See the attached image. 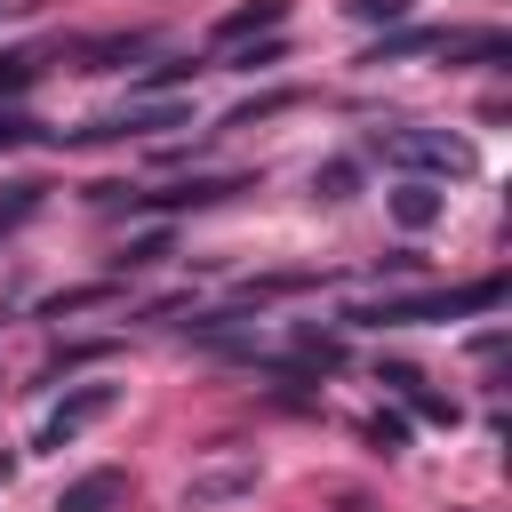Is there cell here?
<instances>
[{"instance_id":"obj_15","label":"cell","mask_w":512,"mask_h":512,"mask_svg":"<svg viewBox=\"0 0 512 512\" xmlns=\"http://www.w3.org/2000/svg\"><path fill=\"white\" fill-rule=\"evenodd\" d=\"M288 104H296V88H264V96L232 104V112H224V128H256V120H272V112H288Z\"/></svg>"},{"instance_id":"obj_25","label":"cell","mask_w":512,"mask_h":512,"mask_svg":"<svg viewBox=\"0 0 512 512\" xmlns=\"http://www.w3.org/2000/svg\"><path fill=\"white\" fill-rule=\"evenodd\" d=\"M8 480H16V456H0V488H8Z\"/></svg>"},{"instance_id":"obj_13","label":"cell","mask_w":512,"mask_h":512,"mask_svg":"<svg viewBox=\"0 0 512 512\" xmlns=\"http://www.w3.org/2000/svg\"><path fill=\"white\" fill-rule=\"evenodd\" d=\"M40 200H48V184H32V176H24V184H0V240H8L16 224H32Z\"/></svg>"},{"instance_id":"obj_19","label":"cell","mask_w":512,"mask_h":512,"mask_svg":"<svg viewBox=\"0 0 512 512\" xmlns=\"http://www.w3.org/2000/svg\"><path fill=\"white\" fill-rule=\"evenodd\" d=\"M192 72H208V64H184V56H176V64H152V72L136 80V96H168V88H176V80H192Z\"/></svg>"},{"instance_id":"obj_6","label":"cell","mask_w":512,"mask_h":512,"mask_svg":"<svg viewBox=\"0 0 512 512\" xmlns=\"http://www.w3.org/2000/svg\"><path fill=\"white\" fill-rule=\"evenodd\" d=\"M408 56H440V24H400V32H376L360 64H408Z\"/></svg>"},{"instance_id":"obj_3","label":"cell","mask_w":512,"mask_h":512,"mask_svg":"<svg viewBox=\"0 0 512 512\" xmlns=\"http://www.w3.org/2000/svg\"><path fill=\"white\" fill-rule=\"evenodd\" d=\"M112 408H120V392H112V384H80V392H64V400H56L48 416H40L32 448H72V440H80L88 424H104Z\"/></svg>"},{"instance_id":"obj_5","label":"cell","mask_w":512,"mask_h":512,"mask_svg":"<svg viewBox=\"0 0 512 512\" xmlns=\"http://www.w3.org/2000/svg\"><path fill=\"white\" fill-rule=\"evenodd\" d=\"M120 504H128V472L120 464H96V472L64 480V496H56V512H120Z\"/></svg>"},{"instance_id":"obj_18","label":"cell","mask_w":512,"mask_h":512,"mask_svg":"<svg viewBox=\"0 0 512 512\" xmlns=\"http://www.w3.org/2000/svg\"><path fill=\"white\" fill-rule=\"evenodd\" d=\"M280 56H288V40H280V32H264L256 48H232L224 64H232V72H264V64H280Z\"/></svg>"},{"instance_id":"obj_7","label":"cell","mask_w":512,"mask_h":512,"mask_svg":"<svg viewBox=\"0 0 512 512\" xmlns=\"http://www.w3.org/2000/svg\"><path fill=\"white\" fill-rule=\"evenodd\" d=\"M280 24H288V0H248V8L216 16V32H208V40H216V48H240L248 32H280Z\"/></svg>"},{"instance_id":"obj_14","label":"cell","mask_w":512,"mask_h":512,"mask_svg":"<svg viewBox=\"0 0 512 512\" xmlns=\"http://www.w3.org/2000/svg\"><path fill=\"white\" fill-rule=\"evenodd\" d=\"M80 56H96V72H112V64H128V56H152V32H112V40H88Z\"/></svg>"},{"instance_id":"obj_22","label":"cell","mask_w":512,"mask_h":512,"mask_svg":"<svg viewBox=\"0 0 512 512\" xmlns=\"http://www.w3.org/2000/svg\"><path fill=\"white\" fill-rule=\"evenodd\" d=\"M32 80H40V64H32V56H0V96H24Z\"/></svg>"},{"instance_id":"obj_8","label":"cell","mask_w":512,"mask_h":512,"mask_svg":"<svg viewBox=\"0 0 512 512\" xmlns=\"http://www.w3.org/2000/svg\"><path fill=\"white\" fill-rule=\"evenodd\" d=\"M440 56H448V64H504L512 40H504V32H440Z\"/></svg>"},{"instance_id":"obj_26","label":"cell","mask_w":512,"mask_h":512,"mask_svg":"<svg viewBox=\"0 0 512 512\" xmlns=\"http://www.w3.org/2000/svg\"><path fill=\"white\" fill-rule=\"evenodd\" d=\"M16 8H24V0H0V24H8V16H16Z\"/></svg>"},{"instance_id":"obj_21","label":"cell","mask_w":512,"mask_h":512,"mask_svg":"<svg viewBox=\"0 0 512 512\" xmlns=\"http://www.w3.org/2000/svg\"><path fill=\"white\" fill-rule=\"evenodd\" d=\"M112 288H64V296H48L40 304V320H64V312H88V304H104Z\"/></svg>"},{"instance_id":"obj_1","label":"cell","mask_w":512,"mask_h":512,"mask_svg":"<svg viewBox=\"0 0 512 512\" xmlns=\"http://www.w3.org/2000/svg\"><path fill=\"white\" fill-rule=\"evenodd\" d=\"M504 280H472V288H416V296H384V304H352V328H424V320H464V312H496Z\"/></svg>"},{"instance_id":"obj_16","label":"cell","mask_w":512,"mask_h":512,"mask_svg":"<svg viewBox=\"0 0 512 512\" xmlns=\"http://www.w3.org/2000/svg\"><path fill=\"white\" fill-rule=\"evenodd\" d=\"M168 248H176V232H168V224H160V232H136V240H128V248H120V256H112V264H120V272H144V264H160V256H168Z\"/></svg>"},{"instance_id":"obj_17","label":"cell","mask_w":512,"mask_h":512,"mask_svg":"<svg viewBox=\"0 0 512 512\" xmlns=\"http://www.w3.org/2000/svg\"><path fill=\"white\" fill-rule=\"evenodd\" d=\"M312 192H320V200H352V192H360V160H328V168H312Z\"/></svg>"},{"instance_id":"obj_11","label":"cell","mask_w":512,"mask_h":512,"mask_svg":"<svg viewBox=\"0 0 512 512\" xmlns=\"http://www.w3.org/2000/svg\"><path fill=\"white\" fill-rule=\"evenodd\" d=\"M248 488H256V472L232 464V472H200V480L184 488V504H232V496H248Z\"/></svg>"},{"instance_id":"obj_10","label":"cell","mask_w":512,"mask_h":512,"mask_svg":"<svg viewBox=\"0 0 512 512\" xmlns=\"http://www.w3.org/2000/svg\"><path fill=\"white\" fill-rule=\"evenodd\" d=\"M384 384H392V392H400V400H408V408H416L424 424H456V400L424 392V376H416V368H384Z\"/></svg>"},{"instance_id":"obj_24","label":"cell","mask_w":512,"mask_h":512,"mask_svg":"<svg viewBox=\"0 0 512 512\" xmlns=\"http://www.w3.org/2000/svg\"><path fill=\"white\" fill-rule=\"evenodd\" d=\"M40 136V120H24V112H0V152H16V144H32Z\"/></svg>"},{"instance_id":"obj_20","label":"cell","mask_w":512,"mask_h":512,"mask_svg":"<svg viewBox=\"0 0 512 512\" xmlns=\"http://www.w3.org/2000/svg\"><path fill=\"white\" fill-rule=\"evenodd\" d=\"M368 440H376L384 456H400V448H408V416H392V408H376V416H368Z\"/></svg>"},{"instance_id":"obj_9","label":"cell","mask_w":512,"mask_h":512,"mask_svg":"<svg viewBox=\"0 0 512 512\" xmlns=\"http://www.w3.org/2000/svg\"><path fill=\"white\" fill-rule=\"evenodd\" d=\"M440 208H448V200H440V184H424V176H408V184L392 192V216H400L408 232H424V224H440Z\"/></svg>"},{"instance_id":"obj_12","label":"cell","mask_w":512,"mask_h":512,"mask_svg":"<svg viewBox=\"0 0 512 512\" xmlns=\"http://www.w3.org/2000/svg\"><path fill=\"white\" fill-rule=\"evenodd\" d=\"M96 360H112V336H96V344H56L48 368H40V384H64L72 368H96Z\"/></svg>"},{"instance_id":"obj_4","label":"cell","mask_w":512,"mask_h":512,"mask_svg":"<svg viewBox=\"0 0 512 512\" xmlns=\"http://www.w3.org/2000/svg\"><path fill=\"white\" fill-rule=\"evenodd\" d=\"M232 192H248V176H192V184H176V192H120V184H104V200H128V208H208V200H232Z\"/></svg>"},{"instance_id":"obj_2","label":"cell","mask_w":512,"mask_h":512,"mask_svg":"<svg viewBox=\"0 0 512 512\" xmlns=\"http://www.w3.org/2000/svg\"><path fill=\"white\" fill-rule=\"evenodd\" d=\"M376 152L400 160V168H424V176H472L480 168V152L448 128H400V136H376Z\"/></svg>"},{"instance_id":"obj_23","label":"cell","mask_w":512,"mask_h":512,"mask_svg":"<svg viewBox=\"0 0 512 512\" xmlns=\"http://www.w3.org/2000/svg\"><path fill=\"white\" fill-rule=\"evenodd\" d=\"M344 8H352L360 24H400V16L416 8V0H344Z\"/></svg>"}]
</instances>
